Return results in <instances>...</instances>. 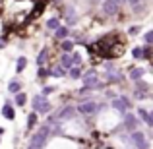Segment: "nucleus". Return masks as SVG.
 <instances>
[{
  "mask_svg": "<svg viewBox=\"0 0 153 149\" xmlns=\"http://www.w3.org/2000/svg\"><path fill=\"white\" fill-rule=\"evenodd\" d=\"M49 136H51V126H49V124H45V126H41L33 136H31L29 147H33V149H45Z\"/></svg>",
  "mask_w": 153,
  "mask_h": 149,
  "instance_id": "nucleus-1",
  "label": "nucleus"
},
{
  "mask_svg": "<svg viewBox=\"0 0 153 149\" xmlns=\"http://www.w3.org/2000/svg\"><path fill=\"white\" fill-rule=\"evenodd\" d=\"M31 107H33V112H37V114H49L52 110V105L47 101V97H43V95H35V97L31 99Z\"/></svg>",
  "mask_w": 153,
  "mask_h": 149,
  "instance_id": "nucleus-2",
  "label": "nucleus"
},
{
  "mask_svg": "<svg viewBox=\"0 0 153 149\" xmlns=\"http://www.w3.org/2000/svg\"><path fill=\"white\" fill-rule=\"evenodd\" d=\"M83 87L89 89V91L103 89V87H105V83L99 82V78H97V70H89L87 74H83Z\"/></svg>",
  "mask_w": 153,
  "mask_h": 149,
  "instance_id": "nucleus-3",
  "label": "nucleus"
},
{
  "mask_svg": "<svg viewBox=\"0 0 153 149\" xmlns=\"http://www.w3.org/2000/svg\"><path fill=\"white\" fill-rule=\"evenodd\" d=\"M128 142H130L136 149H149V142H147L146 134H143L142 130L130 132V139H128Z\"/></svg>",
  "mask_w": 153,
  "mask_h": 149,
  "instance_id": "nucleus-4",
  "label": "nucleus"
},
{
  "mask_svg": "<svg viewBox=\"0 0 153 149\" xmlns=\"http://www.w3.org/2000/svg\"><path fill=\"white\" fill-rule=\"evenodd\" d=\"M101 108V105H97L93 99H85V101H82V103L78 105V108L76 110L79 112V114H85V116H91V114H95V112Z\"/></svg>",
  "mask_w": 153,
  "mask_h": 149,
  "instance_id": "nucleus-5",
  "label": "nucleus"
},
{
  "mask_svg": "<svg viewBox=\"0 0 153 149\" xmlns=\"http://www.w3.org/2000/svg\"><path fill=\"white\" fill-rule=\"evenodd\" d=\"M138 124H140V118L136 114H132L130 110L122 114V126H124V130L134 132V130H138Z\"/></svg>",
  "mask_w": 153,
  "mask_h": 149,
  "instance_id": "nucleus-6",
  "label": "nucleus"
},
{
  "mask_svg": "<svg viewBox=\"0 0 153 149\" xmlns=\"http://www.w3.org/2000/svg\"><path fill=\"white\" fill-rule=\"evenodd\" d=\"M76 114V107H72V105H66V107H62L58 112H56L52 118H54V122H64V120H72Z\"/></svg>",
  "mask_w": 153,
  "mask_h": 149,
  "instance_id": "nucleus-7",
  "label": "nucleus"
},
{
  "mask_svg": "<svg viewBox=\"0 0 153 149\" xmlns=\"http://www.w3.org/2000/svg\"><path fill=\"white\" fill-rule=\"evenodd\" d=\"M111 105H112V108H116V110L120 112V114L128 112V110H130V107H132V103H130V99H128V97H114Z\"/></svg>",
  "mask_w": 153,
  "mask_h": 149,
  "instance_id": "nucleus-8",
  "label": "nucleus"
},
{
  "mask_svg": "<svg viewBox=\"0 0 153 149\" xmlns=\"http://www.w3.org/2000/svg\"><path fill=\"white\" fill-rule=\"evenodd\" d=\"M101 10H103V14H107V16H116L118 10H120V6L116 4V0H103Z\"/></svg>",
  "mask_w": 153,
  "mask_h": 149,
  "instance_id": "nucleus-9",
  "label": "nucleus"
},
{
  "mask_svg": "<svg viewBox=\"0 0 153 149\" xmlns=\"http://www.w3.org/2000/svg\"><path fill=\"white\" fill-rule=\"evenodd\" d=\"M0 112H2V116H4L6 120H14V118H16V108H14V103H12V101H6Z\"/></svg>",
  "mask_w": 153,
  "mask_h": 149,
  "instance_id": "nucleus-10",
  "label": "nucleus"
},
{
  "mask_svg": "<svg viewBox=\"0 0 153 149\" xmlns=\"http://www.w3.org/2000/svg\"><path fill=\"white\" fill-rule=\"evenodd\" d=\"M136 116H138L140 120H143V122H146V126H149V128L153 126V118H151L149 110H146L143 107H140V108H138V114H136Z\"/></svg>",
  "mask_w": 153,
  "mask_h": 149,
  "instance_id": "nucleus-11",
  "label": "nucleus"
},
{
  "mask_svg": "<svg viewBox=\"0 0 153 149\" xmlns=\"http://www.w3.org/2000/svg\"><path fill=\"white\" fill-rule=\"evenodd\" d=\"M68 35H70V29H68L66 25H60V27H56V29H54V37L58 39V41H64Z\"/></svg>",
  "mask_w": 153,
  "mask_h": 149,
  "instance_id": "nucleus-12",
  "label": "nucleus"
},
{
  "mask_svg": "<svg viewBox=\"0 0 153 149\" xmlns=\"http://www.w3.org/2000/svg\"><path fill=\"white\" fill-rule=\"evenodd\" d=\"M60 68H64V70H68V68H72V58H70V52H62L60 54Z\"/></svg>",
  "mask_w": 153,
  "mask_h": 149,
  "instance_id": "nucleus-13",
  "label": "nucleus"
},
{
  "mask_svg": "<svg viewBox=\"0 0 153 149\" xmlns=\"http://www.w3.org/2000/svg\"><path fill=\"white\" fill-rule=\"evenodd\" d=\"M76 21H78V14H76V12H74V8H68V10H66V23H68V25H76ZM66 25V27H68Z\"/></svg>",
  "mask_w": 153,
  "mask_h": 149,
  "instance_id": "nucleus-14",
  "label": "nucleus"
},
{
  "mask_svg": "<svg viewBox=\"0 0 153 149\" xmlns=\"http://www.w3.org/2000/svg\"><path fill=\"white\" fill-rule=\"evenodd\" d=\"M143 74H146V68H132L130 70V79L132 82H138V79L143 78Z\"/></svg>",
  "mask_w": 153,
  "mask_h": 149,
  "instance_id": "nucleus-15",
  "label": "nucleus"
},
{
  "mask_svg": "<svg viewBox=\"0 0 153 149\" xmlns=\"http://www.w3.org/2000/svg\"><path fill=\"white\" fill-rule=\"evenodd\" d=\"M37 112H29L27 114V120H25V126H27V130H33L35 126H37Z\"/></svg>",
  "mask_w": 153,
  "mask_h": 149,
  "instance_id": "nucleus-16",
  "label": "nucleus"
},
{
  "mask_svg": "<svg viewBox=\"0 0 153 149\" xmlns=\"http://www.w3.org/2000/svg\"><path fill=\"white\" fill-rule=\"evenodd\" d=\"M25 68H27V58L25 56H18V60H16V74H22Z\"/></svg>",
  "mask_w": 153,
  "mask_h": 149,
  "instance_id": "nucleus-17",
  "label": "nucleus"
},
{
  "mask_svg": "<svg viewBox=\"0 0 153 149\" xmlns=\"http://www.w3.org/2000/svg\"><path fill=\"white\" fill-rule=\"evenodd\" d=\"M8 91H10V93H19V91H22V82H19V79H12L10 83H8Z\"/></svg>",
  "mask_w": 153,
  "mask_h": 149,
  "instance_id": "nucleus-18",
  "label": "nucleus"
},
{
  "mask_svg": "<svg viewBox=\"0 0 153 149\" xmlns=\"http://www.w3.org/2000/svg\"><path fill=\"white\" fill-rule=\"evenodd\" d=\"M74 41H70V39H64V41H60V50L62 52H72L74 50Z\"/></svg>",
  "mask_w": 153,
  "mask_h": 149,
  "instance_id": "nucleus-19",
  "label": "nucleus"
},
{
  "mask_svg": "<svg viewBox=\"0 0 153 149\" xmlns=\"http://www.w3.org/2000/svg\"><path fill=\"white\" fill-rule=\"evenodd\" d=\"M14 103L18 105V107H23V105L27 103V95L23 93V91H19V93H16V95H14Z\"/></svg>",
  "mask_w": 153,
  "mask_h": 149,
  "instance_id": "nucleus-20",
  "label": "nucleus"
},
{
  "mask_svg": "<svg viewBox=\"0 0 153 149\" xmlns=\"http://www.w3.org/2000/svg\"><path fill=\"white\" fill-rule=\"evenodd\" d=\"M68 76H70L72 79L82 78V66H72V68H68Z\"/></svg>",
  "mask_w": 153,
  "mask_h": 149,
  "instance_id": "nucleus-21",
  "label": "nucleus"
},
{
  "mask_svg": "<svg viewBox=\"0 0 153 149\" xmlns=\"http://www.w3.org/2000/svg\"><path fill=\"white\" fill-rule=\"evenodd\" d=\"M51 76L52 78H64V76H66V70L60 68V66H54V68H51Z\"/></svg>",
  "mask_w": 153,
  "mask_h": 149,
  "instance_id": "nucleus-22",
  "label": "nucleus"
},
{
  "mask_svg": "<svg viewBox=\"0 0 153 149\" xmlns=\"http://www.w3.org/2000/svg\"><path fill=\"white\" fill-rule=\"evenodd\" d=\"M70 58H72V66H82L83 58L79 52H70Z\"/></svg>",
  "mask_w": 153,
  "mask_h": 149,
  "instance_id": "nucleus-23",
  "label": "nucleus"
},
{
  "mask_svg": "<svg viewBox=\"0 0 153 149\" xmlns=\"http://www.w3.org/2000/svg\"><path fill=\"white\" fill-rule=\"evenodd\" d=\"M47 58H49V54H47V49H43V50L37 54V64H39V66H43V64L47 62Z\"/></svg>",
  "mask_w": 153,
  "mask_h": 149,
  "instance_id": "nucleus-24",
  "label": "nucleus"
},
{
  "mask_svg": "<svg viewBox=\"0 0 153 149\" xmlns=\"http://www.w3.org/2000/svg\"><path fill=\"white\" fill-rule=\"evenodd\" d=\"M47 27L54 31L56 27H60V19H58V18H51V19H47Z\"/></svg>",
  "mask_w": 153,
  "mask_h": 149,
  "instance_id": "nucleus-25",
  "label": "nucleus"
},
{
  "mask_svg": "<svg viewBox=\"0 0 153 149\" xmlns=\"http://www.w3.org/2000/svg\"><path fill=\"white\" fill-rule=\"evenodd\" d=\"M132 56H134L136 60H143V52H142V47H136V49H132Z\"/></svg>",
  "mask_w": 153,
  "mask_h": 149,
  "instance_id": "nucleus-26",
  "label": "nucleus"
},
{
  "mask_svg": "<svg viewBox=\"0 0 153 149\" xmlns=\"http://www.w3.org/2000/svg\"><path fill=\"white\" fill-rule=\"evenodd\" d=\"M54 89H56V87H52V85H43V89H41V95H43V97H47V95H51Z\"/></svg>",
  "mask_w": 153,
  "mask_h": 149,
  "instance_id": "nucleus-27",
  "label": "nucleus"
},
{
  "mask_svg": "<svg viewBox=\"0 0 153 149\" xmlns=\"http://www.w3.org/2000/svg\"><path fill=\"white\" fill-rule=\"evenodd\" d=\"M142 52H143V58H146V60H149V58H151V45L142 47Z\"/></svg>",
  "mask_w": 153,
  "mask_h": 149,
  "instance_id": "nucleus-28",
  "label": "nucleus"
},
{
  "mask_svg": "<svg viewBox=\"0 0 153 149\" xmlns=\"http://www.w3.org/2000/svg\"><path fill=\"white\" fill-rule=\"evenodd\" d=\"M49 76H51V68H47V70H45V68H39V78H49Z\"/></svg>",
  "mask_w": 153,
  "mask_h": 149,
  "instance_id": "nucleus-29",
  "label": "nucleus"
},
{
  "mask_svg": "<svg viewBox=\"0 0 153 149\" xmlns=\"http://www.w3.org/2000/svg\"><path fill=\"white\" fill-rule=\"evenodd\" d=\"M143 41H146V45H151L153 43V31H147V33L143 35Z\"/></svg>",
  "mask_w": 153,
  "mask_h": 149,
  "instance_id": "nucleus-30",
  "label": "nucleus"
},
{
  "mask_svg": "<svg viewBox=\"0 0 153 149\" xmlns=\"http://www.w3.org/2000/svg\"><path fill=\"white\" fill-rule=\"evenodd\" d=\"M41 12H43V4H41V2H39V4H37V8H35V10H33V14H31V16H29V18H37V16H39V14H41Z\"/></svg>",
  "mask_w": 153,
  "mask_h": 149,
  "instance_id": "nucleus-31",
  "label": "nucleus"
},
{
  "mask_svg": "<svg viewBox=\"0 0 153 149\" xmlns=\"http://www.w3.org/2000/svg\"><path fill=\"white\" fill-rule=\"evenodd\" d=\"M130 35H136V33H140V27L138 25H134V27H130V31H128Z\"/></svg>",
  "mask_w": 153,
  "mask_h": 149,
  "instance_id": "nucleus-32",
  "label": "nucleus"
},
{
  "mask_svg": "<svg viewBox=\"0 0 153 149\" xmlns=\"http://www.w3.org/2000/svg\"><path fill=\"white\" fill-rule=\"evenodd\" d=\"M6 45H8V41H6V39L2 37V35H0V49H4Z\"/></svg>",
  "mask_w": 153,
  "mask_h": 149,
  "instance_id": "nucleus-33",
  "label": "nucleus"
},
{
  "mask_svg": "<svg viewBox=\"0 0 153 149\" xmlns=\"http://www.w3.org/2000/svg\"><path fill=\"white\" fill-rule=\"evenodd\" d=\"M4 132H6V128H2V126H0V136H2Z\"/></svg>",
  "mask_w": 153,
  "mask_h": 149,
  "instance_id": "nucleus-34",
  "label": "nucleus"
},
{
  "mask_svg": "<svg viewBox=\"0 0 153 149\" xmlns=\"http://www.w3.org/2000/svg\"><path fill=\"white\" fill-rule=\"evenodd\" d=\"M124 2H126V0H116V4H118V6H120V4H124Z\"/></svg>",
  "mask_w": 153,
  "mask_h": 149,
  "instance_id": "nucleus-35",
  "label": "nucleus"
},
{
  "mask_svg": "<svg viewBox=\"0 0 153 149\" xmlns=\"http://www.w3.org/2000/svg\"><path fill=\"white\" fill-rule=\"evenodd\" d=\"M27 149H33V147H29V145H27Z\"/></svg>",
  "mask_w": 153,
  "mask_h": 149,
  "instance_id": "nucleus-36",
  "label": "nucleus"
},
{
  "mask_svg": "<svg viewBox=\"0 0 153 149\" xmlns=\"http://www.w3.org/2000/svg\"><path fill=\"white\" fill-rule=\"evenodd\" d=\"M0 14H2V8H0Z\"/></svg>",
  "mask_w": 153,
  "mask_h": 149,
  "instance_id": "nucleus-37",
  "label": "nucleus"
}]
</instances>
